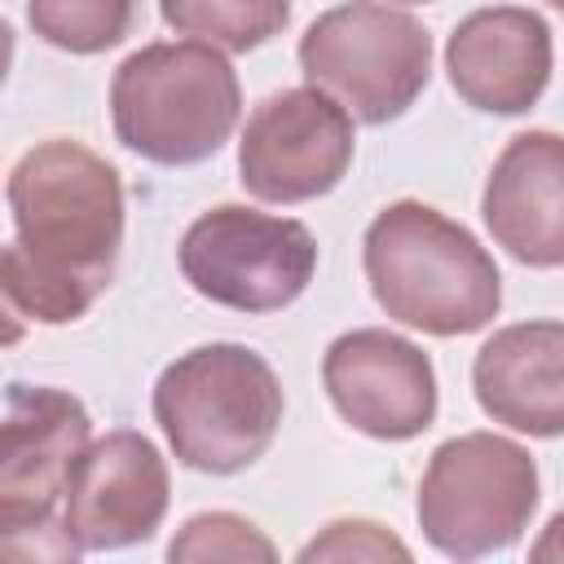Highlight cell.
Here are the masks:
<instances>
[{
    "mask_svg": "<svg viewBox=\"0 0 564 564\" xmlns=\"http://www.w3.org/2000/svg\"><path fill=\"white\" fill-rule=\"evenodd\" d=\"M348 163V110L322 88H286L264 97L238 141L242 185L264 203H308L335 189Z\"/></svg>",
    "mask_w": 564,
    "mask_h": 564,
    "instance_id": "obj_9",
    "label": "cell"
},
{
    "mask_svg": "<svg viewBox=\"0 0 564 564\" xmlns=\"http://www.w3.org/2000/svg\"><path fill=\"white\" fill-rule=\"evenodd\" d=\"M31 31L66 53L115 48L132 26V0H26Z\"/></svg>",
    "mask_w": 564,
    "mask_h": 564,
    "instance_id": "obj_16",
    "label": "cell"
},
{
    "mask_svg": "<svg viewBox=\"0 0 564 564\" xmlns=\"http://www.w3.org/2000/svg\"><path fill=\"white\" fill-rule=\"evenodd\" d=\"M485 225L520 264H564V137L520 132L485 181Z\"/></svg>",
    "mask_w": 564,
    "mask_h": 564,
    "instance_id": "obj_13",
    "label": "cell"
},
{
    "mask_svg": "<svg viewBox=\"0 0 564 564\" xmlns=\"http://www.w3.org/2000/svg\"><path fill=\"white\" fill-rule=\"evenodd\" d=\"M300 560H410V546L370 520H335L322 538L300 551Z\"/></svg>",
    "mask_w": 564,
    "mask_h": 564,
    "instance_id": "obj_18",
    "label": "cell"
},
{
    "mask_svg": "<svg viewBox=\"0 0 564 564\" xmlns=\"http://www.w3.org/2000/svg\"><path fill=\"white\" fill-rule=\"evenodd\" d=\"M18 238L0 256L9 317L62 326L84 317L115 278L123 242L119 172L79 141H40L9 172Z\"/></svg>",
    "mask_w": 564,
    "mask_h": 564,
    "instance_id": "obj_1",
    "label": "cell"
},
{
    "mask_svg": "<svg viewBox=\"0 0 564 564\" xmlns=\"http://www.w3.org/2000/svg\"><path fill=\"white\" fill-rule=\"evenodd\" d=\"M538 507V467L529 449L494 432L445 441L419 485L423 538L454 555L476 560L511 546Z\"/></svg>",
    "mask_w": 564,
    "mask_h": 564,
    "instance_id": "obj_7",
    "label": "cell"
},
{
    "mask_svg": "<svg viewBox=\"0 0 564 564\" xmlns=\"http://www.w3.org/2000/svg\"><path fill=\"white\" fill-rule=\"evenodd\" d=\"M405 4H419V0H405Z\"/></svg>",
    "mask_w": 564,
    "mask_h": 564,
    "instance_id": "obj_21",
    "label": "cell"
},
{
    "mask_svg": "<svg viewBox=\"0 0 564 564\" xmlns=\"http://www.w3.org/2000/svg\"><path fill=\"white\" fill-rule=\"evenodd\" d=\"M551 4H555V9H560V13H564V0H551Z\"/></svg>",
    "mask_w": 564,
    "mask_h": 564,
    "instance_id": "obj_20",
    "label": "cell"
},
{
    "mask_svg": "<svg viewBox=\"0 0 564 564\" xmlns=\"http://www.w3.org/2000/svg\"><path fill=\"white\" fill-rule=\"evenodd\" d=\"M313 269L317 242L300 220L238 203L203 212L181 238L185 282L203 300L238 313L286 308L313 282Z\"/></svg>",
    "mask_w": 564,
    "mask_h": 564,
    "instance_id": "obj_8",
    "label": "cell"
},
{
    "mask_svg": "<svg viewBox=\"0 0 564 564\" xmlns=\"http://www.w3.org/2000/svg\"><path fill=\"white\" fill-rule=\"evenodd\" d=\"M300 66L313 88L335 97L361 123L397 119L427 84L432 40L419 18L379 0L326 9L300 40Z\"/></svg>",
    "mask_w": 564,
    "mask_h": 564,
    "instance_id": "obj_6",
    "label": "cell"
},
{
    "mask_svg": "<svg viewBox=\"0 0 564 564\" xmlns=\"http://www.w3.org/2000/svg\"><path fill=\"white\" fill-rule=\"evenodd\" d=\"M167 511V467L141 432L93 441L66 485L62 524L79 551L145 542Z\"/></svg>",
    "mask_w": 564,
    "mask_h": 564,
    "instance_id": "obj_11",
    "label": "cell"
},
{
    "mask_svg": "<svg viewBox=\"0 0 564 564\" xmlns=\"http://www.w3.org/2000/svg\"><path fill=\"white\" fill-rule=\"evenodd\" d=\"M154 419L185 467L229 476L273 445L282 383L260 352L242 344H203L159 375Z\"/></svg>",
    "mask_w": 564,
    "mask_h": 564,
    "instance_id": "obj_3",
    "label": "cell"
},
{
    "mask_svg": "<svg viewBox=\"0 0 564 564\" xmlns=\"http://www.w3.org/2000/svg\"><path fill=\"white\" fill-rule=\"evenodd\" d=\"M159 13L189 40L225 53H247L286 26L291 0H159Z\"/></svg>",
    "mask_w": 564,
    "mask_h": 564,
    "instance_id": "obj_15",
    "label": "cell"
},
{
    "mask_svg": "<svg viewBox=\"0 0 564 564\" xmlns=\"http://www.w3.org/2000/svg\"><path fill=\"white\" fill-rule=\"evenodd\" d=\"M238 75L203 40L145 44L115 70L110 115L128 150L185 167L212 159L238 123Z\"/></svg>",
    "mask_w": 564,
    "mask_h": 564,
    "instance_id": "obj_4",
    "label": "cell"
},
{
    "mask_svg": "<svg viewBox=\"0 0 564 564\" xmlns=\"http://www.w3.org/2000/svg\"><path fill=\"white\" fill-rule=\"evenodd\" d=\"M167 555H172V560H198V564H207V560H260V564H269L278 551H273V542H269L256 524H247L242 516L212 511V516H194V520L172 538Z\"/></svg>",
    "mask_w": 564,
    "mask_h": 564,
    "instance_id": "obj_17",
    "label": "cell"
},
{
    "mask_svg": "<svg viewBox=\"0 0 564 564\" xmlns=\"http://www.w3.org/2000/svg\"><path fill=\"white\" fill-rule=\"evenodd\" d=\"M533 564H564V511L551 516V524L542 529V538L533 542Z\"/></svg>",
    "mask_w": 564,
    "mask_h": 564,
    "instance_id": "obj_19",
    "label": "cell"
},
{
    "mask_svg": "<svg viewBox=\"0 0 564 564\" xmlns=\"http://www.w3.org/2000/svg\"><path fill=\"white\" fill-rule=\"evenodd\" d=\"M88 449V410L57 388L13 383L0 427V560H70L79 546L57 520L70 471Z\"/></svg>",
    "mask_w": 564,
    "mask_h": 564,
    "instance_id": "obj_5",
    "label": "cell"
},
{
    "mask_svg": "<svg viewBox=\"0 0 564 564\" xmlns=\"http://www.w3.org/2000/svg\"><path fill=\"white\" fill-rule=\"evenodd\" d=\"M471 388L494 423L564 436V322L502 326L471 361Z\"/></svg>",
    "mask_w": 564,
    "mask_h": 564,
    "instance_id": "obj_14",
    "label": "cell"
},
{
    "mask_svg": "<svg viewBox=\"0 0 564 564\" xmlns=\"http://www.w3.org/2000/svg\"><path fill=\"white\" fill-rule=\"evenodd\" d=\"M330 405L375 441H410L436 419V375L423 348L392 330H348L322 357Z\"/></svg>",
    "mask_w": 564,
    "mask_h": 564,
    "instance_id": "obj_10",
    "label": "cell"
},
{
    "mask_svg": "<svg viewBox=\"0 0 564 564\" xmlns=\"http://www.w3.org/2000/svg\"><path fill=\"white\" fill-rule=\"evenodd\" d=\"M445 70L467 106L520 115L551 79V26L533 9L516 4L476 9L454 26L445 44Z\"/></svg>",
    "mask_w": 564,
    "mask_h": 564,
    "instance_id": "obj_12",
    "label": "cell"
},
{
    "mask_svg": "<svg viewBox=\"0 0 564 564\" xmlns=\"http://www.w3.org/2000/svg\"><path fill=\"white\" fill-rule=\"evenodd\" d=\"M366 278L379 308L427 335H471L498 317L494 256L427 203H392L366 229Z\"/></svg>",
    "mask_w": 564,
    "mask_h": 564,
    "instance_id": "obj_2",
    "label": "cell"
}]
</instances>
